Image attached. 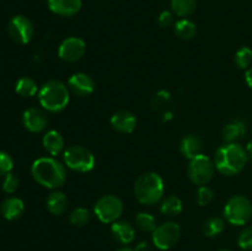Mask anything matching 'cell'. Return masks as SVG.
Masks as SVG:
<instances>
[{
	"label": "cell",
	"instance_id": "30bf717a",
	"mask_svg": "<svg viewBox=\"0 0 252 251\" xmlns=\"http://www.w3.org/2000/svg\"><path fill=\"white\" fill-rule=\"evenodd\" d=\"M7 32L12 41L19 44H27L33 37L34 27L29 17L25 15H16L7 24Z\"/></svg>",
	"mask_w": 252,
	"mask_h": 251
},
{
	"label": "cell",
	"instance_id": "484cf974",
	"mask_svg": "<svg viewBox=\"0 0 252 251\" xmlns=\"http://www.w3.org/2000/svg\"><path fill=\"white\" fill-rule=\"evenodd\" d=\"M224 229H225V220L220 217H211V218L206 219L203 226H202L203 234L208 238L218 236L219 234L223 233Z\"/></svg>",
	"mask_w": 252,
	"mask_h": 251
},
{
	"label": "cell",
	"instance_id": "9c48e42d",
	"mask_svg": "<svg viewBox=\"0 0 252 251\" xmlns=\"http://www.w3.org/2000/svg\"><path fill=\"white\" fill-rule=\"evenodd\" d=\"M181 238V226L176 221H165L152 233L153 244L159 250H170Z\"/></svg>",
	"mask_w": 252,
	"mask_h": 251
},
{
	"label": "cell",
	"instance_id": "8fae6325",
	"mask_svg": "<svg viewBox=\"0 0 252 251\" xmlns=\"http://www.w3.org/2000/svg\"><path fill=\"white\" fill-rule=\"evenodd\" d=\"M86 52V43L80 37L71 36L63 39L58 47V57L65 63L80 61Z\"/></svg>",
	"mask_w": 252,
	"mask_h": 251
},
{
	"label": "cell",
	"instance_id": "8992f818",
	"mask_svg": "<svg viewBox=\"0 0 252 251\" xmlns=\"http://www.w3.org/2000/svg\"><path fill=\"white\" fill-rule=\"evenodd\" d=\"M63 162L73 171L90 172L96 165L95 155L83 145H70L63 152Z\"/></svg>",
	"mask_w": 252,
	"mask_h": 251
},
{
	"label": "cell",
	"instance_id": "e575fe53",
	"mask_svg": "<svg viewBox=\"0 0 252 251\" xmlns=\"http://www.w3.org/2000/svg\"><path fill=\"white\" fill-rule=\"evenodd\" d=\"M158 24L161 29H169L175 25V14L169 10H164L158 17Z\"/></svg>",
	"mask_w": 252,
	"mask_h": 251
},
{
	"label": "cell",
	"instance_id": "d4e9b609",
	"mask_svg": "<svg viewBox=\"0 0 252 251\" xmlns=\"http://www.w3.org/2000/svg\"><path fill=\"white\" fill-rule=\"evenodd\" d=\"M197 0H171V11L181 19H187L194 12Z\"/></svg>",
	"mask_w": 252,
	"mask_h": 251
},
{
	"label": "cell",
	"instance_id": "d590c367",
	"mask_svg": "<svg viewBox=\"0 0 252 251\" xmlns=\"http://www.w3.org/2000/svg\"><path fill=\"white\" fill-rule=\"evenodd\" d=\"M245 81L248 84V86L250 89H252V66H250L249 69H246L245 71Z\"/></svg>",
	"mask_w": 252,
	"mask_h": 251
},
{
	"label": "cell",
	"instance_id": "6da1fadb",
	"mask_svg": "<svg viewBox=\"0 0 252 251\" xmlns=\"http://www.w3.org/2000/svg\"><path fill=\"white\" fill-rule=\"evenodd\" d=\"M31 175L34 181L48 189H58L64 186L68 177L66 166L54 157H42L31 165Z\"/></svg>",
	"mask_w": 252,
	"mask_h": 251
},
{
	"label": "cell",
	"instance_id": "ab89813d",
	"mask_svg": "<svg viewBox=\"0 0 252 251\" xmlns=\"http://www.w3.org/2000/svg\"><path fill=\"white\" fill-rule=\"evenodd\" d=\"M217 251H231V250H229V249H220V250H217Z\"/></svg>",
	"mask_w": 252,
	"mask_h": 251
},
{
	"label": "cell",
	"instance_id": "7c38bea8",
	"mask_svg": "<svg viewBox=\"0 0 252 251\" xmlns=\"http://www.w3.org/2000/svg\"><path fill=\"white\" fill-rule=\"evenodd\" d=\"M24 127L31 133H41L48 126V117L41 108L30 107L22 113Z\"/></svg>",
	"mask_w": 252,
	"mask_h": 251
},
{
	"label": "cell",
	"instance_id": "4dcf8cb0",
	"mask_svg": "<svg viewBox=\"0 0 252 251\" xmlns=\"http://www.w3.org/2000/svg\"><path fill=\"white\" fill-rule=\"evenodd\" d=\"M20 187V179L17 177V175H15L14 172H9L7 175H5L4 180H2V191L7 194H12L19 189Z\"/></svg>",
	"mask_w": 252,
	"mask_h": 251
},
{
	"label": "cell",
	"instance_id": "5b68a950",
	"mask_svg": "<svg viewBox=\"0 0 252 251\" xmlns=\"http://www.w3.org/2000/svg\"><path fill=\"white\" fill-rule=\"evenodd\" d=\"M224 218L228 223L235 226L248 224L252 218V203L243 194H234L224 206Z\"/></svg>",
	"mask_w": 252,
	"mask_h": 251
},
{
	"label": "cell",
	"instance_id": "603a6c76",
	"mask_svg": "<svg viewBox=\"0 0 252 251\" xmlns=\"http://www.w3.org/2000/svg\"><path fill=\"white\" fill-rule=\"evenodd\" d=\"M38 85L36 81L29 76H22L15 84V91L22 97H33L38 94Z\"/></svg>",
	"mask_w": 252,
	"mask_h": 251
},
{
	"label": "cell",
	"instance_id": "9a60e30c",
	"mask_svg": "<svg viewBox=\"0 0 252 251\" xmlns=\"http://www.w3.org/2000/svg\"><path fill=\"white\" fill-rule=\"evenodd\" d=\"M47 4L53 14L63 17L74 16L83 7L81 0H47Z\"/></svg>",
	"mask_w": 252,
	"mask_h": 251
},
{
	"label": "cell",
	"instance_id": "5bb4252c",
	"mask_svg": "<svg viewBox=\"0 0 252 251\" xmlns=\"http://www.w3.org/2000/svg\"><path fill=\"white\" fill-rule=\"evenodd\" d=\"M110 122L113 129L117 130L118 133H123V134H130L134 132L135 127H137V117L132 112L126 110H121L113 113Z\"/></svg>",
	"mask_w": 252,
	"mask_h": 251
},
{
	"label": "cell",
	"instance_id": "ba28073f",
	"mask_svg": "<svg viewBox=\"0 0 252 251\" xmlns=\"http://www.w3.org/2000/svg\"><path fill=\"white\" fill-rule=\"evenodd\" d=\"M123 202L115 194H105L96 201L94 206V214L101 223L112 224L117 221L123 214Z\"/></svg>",
	"mask_w": 252,
	"mask_h": 251
},
{
	"label": "cell",
	"instance_id": "4316f807",
	"mask_svg": "<svg viewBox=\"0 0 252 251\" xmlns=\"http://www.w3.org/2000/svg\"><path fill=\"white\" fill-rule=\"evenodd\" d=\"M135 225L144 233H153L157 229V219L148 212H140L135 216Z\"/></svg>",
	"mask_w": 252,
	"mask_h": 251
},
{
	"label": "cell",
	"instance_id": "f546056e",
	"mask_svg": "<svg viewBox=\"0 0 252 251\" xmlns=\"http://www.w3.org/2000/svg\"><path fill=\"white\" fill-rule=\"evenodd\" d=\"M234 61H235L236 66H238L239 69H244V70L249 69L252 63V49L250 47L246 46L241 47L240 49L236 51Z\"/></svg>",
	"mask_w": 252,
	"mask_h": 251
},
{
	"label": "cell",
	"instance_id": "d6a6232c",
	"mask_svg": "<svg viewBox=\"0 0 252 251\" xmlns=\"http://www.w3.org/2000/svg\"><path fill=\"white\" fill-rule=\"evenodd\" d=\"M14 169V159L9 153L0 150V177H4Z\"/></svg>",
	"mask_w": 252,
	"mask_h": 251
},
{
	"label": "cell",
	"instance_id": "83f0119b",
	"mask_svg": "<svg viewBox=\"0 0 252 251\" xmlns=\"http://www.w3.org/2000/svg\"><path fill=\"white\" fill-rule=\"evenodd\" d=\"M91 213L88 208L85 207H78V208L73 209L69 214V221L71 225L74 226H85L86 224L90 221Z\"/></svg>",
	"mask_w": 252,
	"mask_h": 251
},
{
	"label": "cell",
	"instance_id": "836d02e7",
	"mask_svg": "<svg viewBox=\"0 0 252 251\" xmlns=\"http://www.w3.org/2000/svg\"><path fill=\"white\" fill-rule=\"evenodd\" d=\"M238 245L239 248L243 249V250H252V225L246 226V228L241 231L240 235H239L238 238Z\"/></svg>",
	"mask_w": 252,
	"mask_h": 251
},
{
	"label": "cell",
	"instance_id": "ac0fdd59",
	"mask_svg": "<svg viewBox=\"0 0 252 251\" xmlns=\"http://www.w3.org/2000/svg\"><path fill=\"white\" fill-rule=\"evenodd\" d=\"M25 203L21 198L10 196L0 204V213L6 220H16L24 214Z\"/></svg>",
	"mask_w": 252,
	"mask_h": 251
},
{
	"label": "cell",
	"instance_id": "3957f363",
	"mask_svg": "<svg viewBox=\"0 0 252 251\" xmlns=\"http://www.w3.org/2000/svg\"><path fill=\"white\" fill-rule=\"evenodd\" d=\"M134 196L143 206H154L161 202L165 193V182L161 175L147 171L139 175L134 182Z\"/></svg>",
	"mask_w": 252,
	"mask_h": 251
},
{
	"label": "cell",
	"instance_id": "4fadbf2b",
	"mask_svg": "<svg viewBox=\"0 0 252 251\" xmlns=\"http://www.w3.org/2000/svg\"><path fill=\"white\" fill-rule=\"evenodd\" d=\"M68 88L71 94L80 97H85V96L91 95L95 90V80L91 78L89 74L79 71V73H74L73 75L69 78L68 80Z\"/></svg>",
	"mask_w": 252,
	"mask_h": 251
},
{
	"label": "cell",
	"instance_id": "f35d334b",
	"mask_svg": "<svg viewBox=\"0 0 252 251\" xmlns=\"http://www.w3.org/2000/svg\"><path fill=\"white\" fill-rule=\"evenodd\" d=\"M116 251H137V250H135V249L129 248V246H123V248L117 249V250H116Z\"/></svg>",
	"mask_w": 252,
	"mask_h": 251
},
{
	"label": "cell",
	"instance_id": "ffe728a7",
	"mask_svg": "<svg viewBox=\"0 0 252 251\" xmlns=\"http://www.w3.org/2000/svg\"><path fill=\"white\" fill-rule=\"evenodd\" d=\"M68 197L59 189H53L46 199V207L53 216H62L68 208Z\"/></svg>",
	"mask_w": 252,
	"mask_h": 251
},
{
	"label": "cell",
	"instance_id": "44dd1931",
	"mask_svg": "<svg viewBox=\"0 0 252 251\" xmlns=\"http://www.w3.org/2000/svg\"><path fill=\"white\" fill-rule=\"evenodd\" d=\"M246 134V125L241 120H233L221 129V139L224 143H236Z\"/></svg>",
	"mask_w": 252,
	"mask_h": 251
},
{
	"label": "cell",
	"instance_id": "74e56055",
	"mask_svg": "<svg viewBox=\"0 0 252 251\" xmlns=\"http://www.w3.org/2000/svg\"><path fill=\"white\" fill-rule=\"evenodd\" d=\"M172 120V112L171 111H165V112H162V121H170Z\"/></svg>",
	"mask_w": 252,
	"mask_h": 251
},
{
	"label": "cell",
	"instance_id": "8d00e7d4",
	"mask_svg": "<svg viewBox=\"0 0 252 251\" xmlns=\"http://www.w3.org/2000/svg\"><path fill=\"white\" fill-rule=\"evenodd\" d=\"M245 149H246V153H248V155H249V159H252V138L249 140L248 144H246Z\"/></svg>",
	"mask_w": 252,
	"mask_h": 251
},
{
	"label": "cell",
	"instance_id": "277c9868",
	"mask_svg": "<svg viewBox=\"0 0 252 251\" xmlns=\"http://www.w3.org/2000/svg\"><path fill=\"white\" fill-rule=\"evenodd\" d=\"M39 105L44 111L51 113H59L66 108L70 101V90L68 85L59 80H48L39 88Z\"/></svg>",
	"mask_w": 252,
	"mask_h": 251
},
{
	"label": "cell",
	"instance_id": "cb8c5ba5",
	"mask_svg": "<svg viewBox=\"0 0 252 251\" xmlns=\"http://www.w3.org/2000/svg\"><path fill=\"white\" fill-rule=\"evenodd\" d=\"M174 31L179 38L189 41L192 39L197 33V27L193 21L189 19H180L179 21L175 22Z\"/></svg>",
	"mask_w": 252,
	"mask_h": 251
},
{
	"label": "cell",
	"instance_id": "2e32d148",
	"mask_svg": "<svg viewBox=\"0 0 252 251\" xmlns=\"http://www.w3.org/2000/svg\"><path fill=\"white\" fill-rule=\"evenodd\" d=\"M42 144L46 152L48 153L51 157H58L61 153H63L64 147H65V140L62 135L61 132L56 129H51L48 132L44 133L43 138H42Z\"/></svg>",
	"mask_w": 252,
	"mask_h": 251
},
{
	"label": "cell",
	"instance_id": "52a82bcc",
	"mask_svg": "<svg viewBox=\"0 0 252 251\" xmlns=\"http://www.w3.org/2000/svg\"><path fill=\"white\" fill-rule=\"evenodd\" d=\"M216 170L213 160L208 155L202 153L189 160V166H187V175L192 184L197 185V186H203V185L211 182Z\"/></svg>",
	"mask_w": 252,
	"mask_h": 251
},
{
	"label": "cell",
	"instance_id": "1f68e13d",
	"mask_svg": "<svg viewBox=\"0 0 252 251\" xmlns=\"http://www.w3.org/2000/svg\"><path fill=\"white\" fill-rule=\"evenodd\" d=\"M214 198L213 189L211 187H208L207 185H203V186H198V189H197V202L201 207L208 206Z\"/></svg>",
	"mask_w": 252,
	"mask_h": 251
},
{
	"label": "cell",
	"instance_id": "7a4b0ae2",
	"mask_svg": "<svg viewBox=\"0 0 252 251\" xmlns=\"http://www.w3.org/2000/svg\"><path fill=\"white\" fill-rule=\"evenodd\" d=\"M249 155L243 145L236 143H224L214 154L216 169L225 176H235L245 169Z\"/></svg>",
	"mask_w": 252,
	"mask_h": 251
},
{
	"label": "cell",
	"instance_id": "e0dca14e",
	"mask_svg": "<svg viewBox=\"0 0 252 251\" xmlns=\"http://www.w3.org/2000/svg\"><path fill=\"white\" fill-rule=\"evenodd\" d=\"M111 233H112V236L116 241L126 246L133 243V240L135 239L134 226L129 221L120 220V219L111 224Z\"/></svg>",
	"mask_w": 252,
	"mask_h": 251
},
{
	"label": "cell",
	"instance_id": "7402d4cb",
	"mask_svg": "<svg viewBox=\"0 0 252 251\" xmlns=\"http://www.w3.org/2000/svg\"><path fill=\"white\" fill-rule=\"evenodd\" d=\"M182 211H184V204L177 196H167L160 202V212L164 216L176 217L181 214Z\"/></svg>",
	"mask_w": 252,
	"mask_h": 251
},
{
	"label": "cell",
	"instance_id": "d6986e66",
	"mask_svg": "<svg viewBox=\"0 0 252 251\" xmlns=\"http://www.w3.org/2000/svg\"><path fill=\"white\" fill-rule=\"evenodd\" d=\"M202 148H203L202 139L196 134L185 135L180 142V153L182 154V157L189 160L202 154Z\"/></svg>",
	"mask_w": 252,
	"mask_h": 251
},
{
	"label": "cell",
	"instance_id": "f1b7e54d",
	"mask_svg": "<svg viewBox=\"0 0 252 251\" xmlns=\"http://www.w3.org/2000/svg\"><path fill=\"white\" fill-rule=\"evenodd\" d=\"M170 105H171V94L166 90H160L155 94L153 97L152 106L158 112H165L169 111Z\"/></svg>",
	"mask_w": 252,
	"mask_h": 251
}]
</instances>
